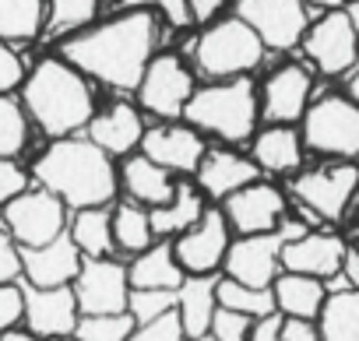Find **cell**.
Here are the masks:
<instances>
[{"label":"cell","instance_id":"cell-51","mask_svg":"<svg viewBox=\"0 0 359 341\" xmlns=\"http://www.w3.org/2000/svg\"><path fill=\"white\" fill-rule=\"evenodd\" d=\"M348 99L359 106V67H355V74L348 78Z\"/></svg>","mask_w":359,"mask_h":341},{"label":"cell","instance_id":"cell-47","mask_svg":"<svg viewBox=\"0 0 359 341\" xmlns=\"http://www.w3.org/2000/svg\"><path fill=\"white\" fill-rule=\"evenodd\" d=\"M282 323H285L282 313H271L264 320H254V330H250L247 341H282Z\"/></svg>","mask_w":359,"mask_h":341},{"label":"cell","instance_id":"cell-19","mask_svg":"<svg viewBox=\"0 0 359 341\" xmlns=\"http://www.w3.org/2000/svg\"><path fill=\"white\" fill-rule=\"evenodd\" d=\"M22 264H25V285L32 288H64L74 285V278L81 274L85 253L74 246L71 232H64L60 239L36 246V250H22Z\"/></svg>","mask_w":359,"mask_h":341},{"label":"cell","instance_id":"cell-1","mask_svg":"<svg viewBox=\"0 0 359 341\" xmlns=\"http://www.w3.org/2000/svg\"><path fill=\"white\" fill-rule=\"evenodd\" d=\"M162 18L151 11H120L92 29L57 43V57L92 81L116 92H137L148 64L155 60Z\"/></svg>","mask_w":359,"mask_h":341},{"label":"cell","instance_id":"cell-20","mask_svg":"<svg viewBox=\"0 0 359 341\" xmlns=\"http://www.w3.org/2000/svg\"><path fill=\"white\" fill-rule=\"evenodd\" d=\"M345 253H348V246L338 236H331V232H303V236L285 243L282 267L289 274H310V278L324 281V278L341 274Z\"/></svg>","mask_w":359,"mask_h":341},{"label":"cell","instance_id":"cell-38","mask_svg":"<svg viewBox=\"0 0 359 341\" xmlns=\"http://www.w3.org/2000/svg\"><path fill=\"white\" fill-rule=\"evenodd\" d=\"M120 11H151L169 29H191L187 18V0H113Z\"/></svg>","mask_w":359,"mask_h":341},{"label":"cell","instance_id":"cell-32","mask_svg":"<svg viewBox=\"0 0 359 341\" xmlns=\"http://www.w3.org/2000/svg\"><path fill=\"white\" fill-rule=\"evenodd\" d=\"M46 0H0V39L4 43H32L43 36Z\"/></svg>","mask_w":359,"mask_h":341},{"label":"cell","instance_id":"cell-4","mask_svg":"<svg viewBox=\"0 0 359 341\" xmlns=\"http://www.w3.org/2000/svg\"><path fill=\"white\" fill-rule=\"evenodd\" d=\"M184 120L201 130L215 134L229 144L254 141L257 120H261V92L254 88L250 78H233V81H212L194 92L187 102Z\"/></svg>","mask_w":359,"mask_h":341},{"label":"cell","instance_id":"cell-33","mask_svg":"<svg viewBox=\"0 0 359 341\" xmlns=\"http://www.w3.org/2000/svg\"><path fill=\"white\" fill-rule=\"evenodd\" d=\"M155 239V229H151V211L134 204V201H123L113 208V243L116 250L123 253H144Z\"/></svg>","mask_w":359,"mask_h":341},{"label":"cell","instance_id":"cell-39","mask_svg":"<svg viewBox=\"0 0 359 341\" xmlns=\"http://www.w3.org/2000/svg\"><path fill=\"white\" fill-rule=\"evenodd\" d=\"M250 330H254V320H250V316H243V313H236V309L219 306L208 334H212L215 341H247V337H250Z\"/></svg>","mask_w":359,"mask_h":341},{"label":"cell","instance_id":"cell-30","mask_svg":"<svg viewBox=\"0 0 359 341\" xmlns=\"http://www.w3.org/2000/svg\"><path fill=\"white\" fill-rule=\"evenodd\" d=\"M74 246L88 257V260H102L113 253V211L109 208H85L74 211L71 225H67Z\"/></svg>","mask_w":359,"mask_h":341},{"label":"cell","instance_id":"cell-22","mask_svg":"<svg viewBox=\"0 0 359 341\" xmlns=\"http://www.w3.org/2000/svg\"><path fill=\"white\" fill-rule=\"evenodd\" d=\"M257 173H261V169H257L254 158L215 148V151L205 155V162H201V169H198L194 176H198V187H201L205 197L226 201V197H233L236 190L257 183Z\"/></svg>","mask_w":359,"mask_h":341},{"label":"cell","instance_id":"cell-16","mask_svg":"<svg viewBox=\"0 0 359 341\" xmlns=\"http://www.w3.org/2000/svg\"><path fill=\"white\" fill-rule=\"evenodd\" d=\"M141 155H148L165 173H198L208 155V144L201 130H194L191 123H158L148 127L141 141Z\"/></svg>","mask_w":359,"mask_h":341},{"label":"cell","instance_id":"cell-2","mask_svg":"<svg viewBox=\"0 0 359 341\" xmlns=\"http://www.w3.org/2000/svg\"><path fill=\"white\" fill-rule=\"evenodd\" d=\"M32 180L57 194L71 211L85 208H109V201L120 190V176L113 155H106L88 137H60L50 141V148L36 158Z\"/></svg>","mask_w":359,"mask_h":341},{"label":"cell","instance_id":"cell-31","mask_svg":"<svg viewBox=\"0 0 359 341\" xmlns=\"http://www.w3.org/2000/svg\"><path fill=\"white\" fill-rule=\"evenodd\" d=\"M324 341H359V292L338 288L327 295L320 316H317Z\"/></svg>","mask_w":359,"mask_h":341},{"label":"cell","instance_id":"cell-27","mask_svg":"<svg viewBox=\"0 0 359 341\" xmlns=\"http://www.w3.org/2000/svg\"><path fill=\"white\" fill-rule=\"evenodd\" d=\"M275 306L282 316H292V320H317L324 302H327V285L320 278H310V274H278L275 285Z\"/></svg>","mask_w":359,"mask_h":341},{"label":"cell","instance_id":"cell-3","mask_svg":"<svg viewBox=\"0 0 359 341\" xmlns=\"http://www.w3.org/2000/svg\"><path fill=\"white\" fill-rule=\"evenodd\" d=\"M22 106L29 120L53 141L74 137L95 120V95L88 78L60 57H43L29 71L22 85Z\"/></svg>","mask_w":359,"mask_h":341},{"label":"cell","instance_id":"cell-41","mask_svg":"<svg viewBox=\"0 0 359 341\" xmlns=\"http://www.w3.org/2000/svg\"><path fill=\"white\" fill-rule=\"evenodd\" d=\"M29 173L18 165V158H0V208H8L15 197L29 194Z\"/></svg>","mask_w":359,"mask_h":341},{"label":"cell","instance_id":"cell-18","mask_svg":"<svg viewBox=\"0 0 359 341\" xmlns=\"http://www.w3.org/2000/svg\"><path fill=\"white\" fill-rule=\"evenodd\" d=\"M222 211L229 218V229H236L240 236H261L285 222V194L278 187L257 180V183L236 190L233 197H226Z\"/></svg>","mask_w":359,"mask_h":341},{"label":"cell","instance_id":"cell-49","mask_svg":"<svg viewBox=\"0 0 359 341\" xmlns=\"http://www.w3.org/2000/svg\"><path fill=\"white\" fill-rule=\"evenodd\" d=\"M306 4H313V8H324V11H338V8L352 4V0H306Z\"/></svg>","mask_w":359,"mask_h":341},{"label":"cell","instance_id":"cell-34","mask_svg":"<svg viewBox=\"0 0 359 341\" xmlns=\"http://www.w3.org/2000/svg\"><path fill=\"white\" fill-rule=\"evenodd\" d=\"M215 292H219V306L236 309V313H243L250 320H264V316L278 313L271 288H250V285H243L236 278H219V288Z\"/></svg>","mask_w":359,"mask_h":341},{"label":"cell","instance_id":"cell-8","mask_svg":"<svg viewBox=\"0 0 359 341\" xmlns=\"http://www.w3.org/2000/svg\"><path fill=\"white\" fill-rule=\"evenodd\" d=\"M198 85L191 67L180 60L176 53H155V60L148 64L141 85H137V106L158 120H180L187 113V102L194 99Z\"/></svg>","mask_w":359,"mask_h":341},{"label":"cell","instance_id":"cell-54","mask_svg":"<svg viewBox=\"0 0 359 341\" xmlns=\"http://www.w3.org/2000/svg\"><path fill=\"white\" fill-rule=\"evenodd\" d=\"M50 341H74V337H50Z\"/></svg>","mask_w":359,"mask_h":341},{"label":"cell","instance_id":"cell-6","mask_svg":"<svg viewBox=\"0 0 359 341\" xmlns=\"http://www.w3.org/2000/svg\"><path fill=\"white\" fill-rule=\"evenodd\" d=\"M299 134L310 151L352 162L359 155V106L348 95H324L310 102Z\"/></svg>","mask_w":359,"mask_h":341},{"label":"cell","instance_id":"cell-26","mask_svg":"<svg viewBox=\"0 0 359 341\" xmlns=\"http://www.w3.org/2000/svg\"><path fill=\"white\" fill-rule=\"evenodd\" d=\"M219 278L215 274H205V278H187L176 292V313H180V323H184V334L194 341V337H205L212 330V320H215V309H219Z\"/></svg>","mask_w":359,"mask_h":341},{"label":"cell","instance_id":"cell-14","mask_svg":"<svg viewBox=\"0 0 359 341\" xmlns=\"http://www.w3.org/2000/svg\"><path fill=\"white\" fill-rule=\"evenodd\" d=\"M176 260L180 267L187 271V278H205V274H215L226 257H229V218L226 211H215L208 208L201 215V222L194 229H187L184 236H176Z\"/></svg>","mask_w":359,"mask_h":341},{"label":"cell","instance_id":"cell-23","mask_svg":"<svg viewBox=\"0 0 359 341\" xmlns=\"http://www.w3.org/2000/svg\"><path fill=\"white\" fill-rule=\"evenodd\" d=\"M250 158L257 162L261 173L271 176H292L303 165V134L285 123H268L250 141Z\"/></svg>","mask_w":359,"mask_h":341},{"label":"cell","instance_id":"cell-42","mask_svg":"<svg viewBox=\"0 0 359 341\" xmlns=\"http://www.w3.org/2000/svg\"><path fill=\"white\" fill-rule=\"evenodd\" d=\"M130 341H191V337L184 334V323H180V313L172 309V313H165L162 320L141 323V327L130 334Z\"/></svg>","mask_w":359,"mask_h":341},{"label":"cell","instance_id":"cell-25","mask_svg":"<svg viewBox=\"0 0 359 341\" xmlns=\"http://www.w3.org/2000/svg\"><path fill=\"white\" fill-rule=\"evenodd\" d=\"M130 288H162V292H180V285L187 281V271L176 260V246L169 239L151 243L144 253H137L127 267Z\"/></svg>","mask_w":359,"mask_h":341},{"label":"cell","instance_id":"cell-12","mask_svg":"<svg viewBox=\"0 0 359 341\" xmlns=\"http://www.w3.org/2000/svg\"><path fill=\"white\" fill-rule=\"evenodd\" d=\"M303 53L327 78H341L359 64V32H355L352 18L345 15V8L324 11L317 22H310Z\"/></svg>","mask_w":359,"mask_h":341},{"label":"cell","instance_id":"cell-43","mask_svg":"<svg viewBox=\"0 0 359 341\" xmlns=\"http://www.w3.org/2000/svg\"><path fill=\"white\" fill-rule=\"evenodd\" d=\"M18 278H25L22 246L8 229H0V285H18Z\"/></svg>","mask_w":359,"mask_h":341},{"label":"cell","instance_id":"cell-24","mask_svg":"<svg viewBox=\"0 0 359 341\" xmlns=\"http://www.w3.org/2000/svg\"><path fill=\"white\" fill-rule=\"evenodd\" d=\"M120 187L134 204H141L148 211L169 204L176 194V183L169 180V173L162 165H155L148 155H127V162L120 169Z\"/></svg>","mask_w":359,"mask_h":341},{"label":"cell","instance_id":"cell-48","mask_svg":"<svg viewBox=\"0 0 359 341\" xmlns=\"http://www.w3.org/2000/svg\"><path fill=\"white\" fill-rule=\"evenodd\" d=\"M341 278L348 281V288H355V292H359V250H355V246H348V253H345Z\"/></svg>","mask_w":359,"mask_h":341},{"label":"cell","instance_id":"cell-37","mask_svg":"<svg viewBox=\"0 0 359 341\" xmlns=\"http://www.w3.org/2000/svg\"><path fill=\"white\" fill-rule=\"evenodd\" d=\"M172 309H176V292H162V288H134L130 292V316L137 320V327L162 320Z\"/></svg>","mask_w":359,"mask_h":341},{"label":"cell","instance_id":"cell-10","mask_svg":"<svg viewBox=\"0 0 359 341\" xmlns=\"http://www.w3.org/2000/svg\"><path fill=\"white\" fill-rule=\"evenodd\" d=\"M67 225H71L67 222V204L57 194L43 190V187L15 197L4 208V229L15 236V243L22 250H36V246H46V243L60 239L67 232Z\"/></svg>","mask_w":359,"mask_h":341},{"label":"cell","instance_id":"cell-35","mask_svg":"<svg viewBox=\"0 0 359 341\" xmlns=\"http://www.w3.org/2000/svg\"><path fill=\"white\" fill-rule=\"evenodd\" d=\"M29 144V113L22 99L0 95V158H18Z\"/></svg>","mask_w":359,"mask_h":341},{"label":"cell","instance_id":"cell-21","mask_svg":"<svg viewBox=\"0 0 359 341\" xmlns=\"http://www.w3.org/2000/svg\"><path fill=\"white\" fill-rule=\"evenodd\" d=\"M148 127L141 120V109L130 106V102H113L106 106L102 113H95V120L88 123L85 137L92 144H99L106 155H130L134 148H141Z\"/></svg>","mask_w":359,"mask_h":341},{"label":"cell","instance_id":"cell-17","mask_svg":"<svg viewBox=\"0 0 359 341\" xmlns=\"http://www.w3.org/2000/svg\"><path fill=\"white\" fill-rule=\"evenodd\" d=\"M310 92H313V74L303 64H282L264 78L261 88V116L268 123H285L292 127L296 120L306 116L310 109Z\"/></svg>","mask_w":359,"mask_h":341},{"label":"cell","instance_id":"cell-11","mask_svg":"<svg viewBox=\"0 0 359 341\" xmlns=\"http://www.w3.org/2000/svg\"><path fill=\"white\" fill-rule=\"evenodd\" d=\"M233 15L243 18L264 43V50L289 53L303 46L310 18H306V0H236Z\"/></svg>","mask_w":359,"mask_h":341},{"label":"cell","instance_id":"cell-52","mask_svg":"<svg viewBox=\"0 0 359 341\" xmlns=\"http://www.w3.org/2000/svg\"><path fill=\"white\" fill-rule=\"evenodd\" d=\"M345 15L352 18V25H355V32H359V0H352V4H345Z\"/></svg>","mask_w":359,"mask_h":341},{"label":"cell","instance_id":"cell-9","mask_svg":"<svg viewBox=\"0 0 359 341\" xmlns=\"http://www.w3.org/2000/svg\"><path fill=\"white\" fill-rule=\"evenodd\" d=\"M292 194L320 222H338L359 194V165L331 162V165H317V169H306V173H296Z\"/></svg>","mask_w":359,"mask_h":341},{"label":"cell","instance_id":"cell-15","mask_svg":"<svg viewBox=\"0 0 359 341\" xmlns=\"http://www.w3.org/2000/svg\"><path fill=\"white\" fill-rule=\"evenodd\" d=\"M25 295V330L50 341V337H74L78 323H81V309H78V295L74 285L64 288H32L22 285Z\"/></svg>","mask_w":359,"mask_h":341},{"label":"cell","instance_id":"cell-5","mask_svg":"<svg viewBox=\"0 0 359 341\" xmlns=\"http://www.w3.org/2000/svg\"><path fill=\"white\" fill-rule=\"evenodd\" d=\"M264 43L261 36L236 15L219 18L215 25L201 29V36L191 46V57L198 71L212 81H233V78H250L261 60H264Z\"/></svg>","mask_w":359,"mask_h":341},{"label":"cell","instance_id":"cell-40","mask_svg":"<svg viewBox=\"0 0 359 341\" xmlns=\"http://www.w3.org/2000/svg\"><path fill=\"white\" fill-rule=\"evenodd\" d=\"M25 78H29V71H25L18 50H15L11 43L0 39V95H15V92H22Z\"/></svg>","mask_w":359,"mask_h":341},{"label":"cell","instance_id":"cell-13","mask_svg":"<svg viewBox=\"0 0 359 341\" xmlns=\"http://www.w3.org/2000/svg\"><path fill=\"white\" fill-rule=\"evenodd\" d=\"M130 274L123 264L102 257V260H88L81 264V274L74 278V295H78V309L81 316H116V313H130Z\"/></svg>","mask_w":359,"mask_h":341},{"label":"cell","instance_id":"cell-29","mask_svg":"<svg viewBox=\"0 0 359 341\" xmlns=\"http://www.w3.org/2000/svg\"><path fill=\"white\" fill-rule=\"evenodd\" d=\"M102 0H46V22H43V39H71L99 22Z\"/></svg>","mask_w":359,"mask_h":341},{"label":"cell","instance_id":"cell-36","mask_svg":"<svg viewBox=\"0 0 359 341\" xmlns=\"http://www.w3.org/2000/svg\"><path fill=\"white\" fill-rule=\"evenodd\" d=\"M137 330V320L130 313H116V316H81L74 341H130V334Z\"/></svg>","mask_w":359,"mask_h":341},{"label":"cell","instance_id":"cell-7","mask_svg":"<svg viewBox=\"0 0 359 341\" xmlns=\"http://www.w3.org/2000/svg\"><path fill=\"white\" fill-rule=\"evenodd\" d=\"M306 229L292 218H285L278 229L271 232H261V236H240L233 239L229 246V257H226V278H236L250 288H271L275 278H278V264H282V250L289 239L303 236Z\"/></svg>","mask_w":359,"mask_h":341},{"label":"cell","instance_id":"cell-28","mask_svg":"<svg viewBox=\"0 0 359 341\" xmlns=\"http://www.w3.org/2000/svg\"><path fill=\"white\" fill-rule=\"evenodd\" d=\"M205 211H208V208H205V194H201V187H194V183H176L172 201L151 211V229H155L158 239L184 236L187 229H194V225L201 222Z\"/></svg>","mask_w":359,"mask_h":341},{"label":"cell","instance_id":"cell-50","mask_svg":"<svg viewBox=\"0 0 359 341\" xmlns=\"http://www.w3.org/2000/svg\"><path fill=\"white\" fill-rule=\"evenodd\" d=\"M0 341H39V337L29 330H8V334H0Z\"/></svg>","mask_w":359,"mask_h":341},{"label":"cell","instance_id":"cell-44","mask_svg":"<svg viewBox=\"0 0 359 341\" xmlns=\"http://www.w3.org/2000/svg\"><path fill=\"white\" fill-rule=\"evenodd\" d=\"M25 316V295L22 285H0V334L15 330V323Z\"/></svg>","mask_w":359,"mask_h":341},{"label":"cell","instance_id":"cell-53","mask_svg":"<svg viewBox=\"0 0 359 341\" xmlns=\"http://www.w3.org/2000/svg\"><path fill=\"white\" fill-rule=\"evenodd\" d=\"M194 341H215V337H212V334H205V337H194Z\"/></svg>","mask_w":359,"mask_h":341},{"label":"cell","instance_id":"cell-46","mask_svg":"<svg viewBox=\"0 0 359 341\" xmlns=\"http://www.w3.org/2000/svg\"><path fill=\"white\" fill-rule=\"evenodd\" d=\"M282 341H324V337H320L317 320H292V316H285Z\"/></svg>","mask_w":359,"mask_h":341},{"label":"cell","instance_id":"cell-45","mask_svg":"<svg viewBox=\"0 0 359 341\" xmlns=\"http://www.w3.org/2000/svg\"><path fill=\"white\" fill-rule=\"evenodd\" d=\"M222 8H226V0H187V18H191V25L208 29L219 22Z\"/></svg>","mask_w":359,"mask_h":341}]
</instances>
